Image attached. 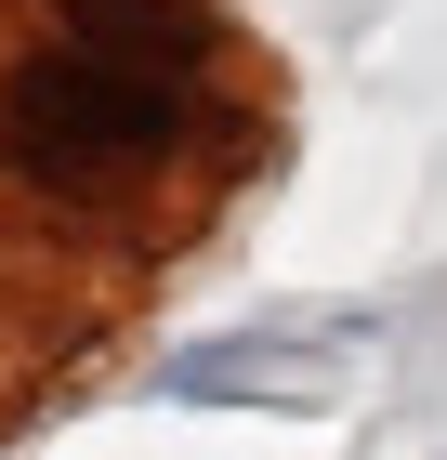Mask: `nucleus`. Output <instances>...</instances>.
Returning a JSON list of instances; mask_svg holds the SVG:
<instances>
[{
	"mask_svg": "<svg viewBox=\"0 0 447 460\" xmlns=\"http://www.w3.org/2000/svg\"><path fill=\"white\" fill-rule=\"evenodd\" d=\"M198 132V66H145V53H93V40H40L0 66V172L40 198H105V184L158 172Z\"/></svg>",
	"mask_w": 447,
	"mask_h": 460,
	"instance_id": "nucleus-1",
	"label": "nucleus"
},
{
	"mask_svg": "<svg viewBox=\"0 0 447 460\" xmlns=\"http://www.w3.org/2000/svg\"><path fill=\"white\" fill-rule=\"evenodd\" d=\"M53 27L93 40V53H145V66H210L198 0H53Z\"/></svg>",
	"mask_w": 447,
	"mask_h": 460,
	"instance_id": "nucleus-2",
	"label": "nucleus"
}]
</instances>
